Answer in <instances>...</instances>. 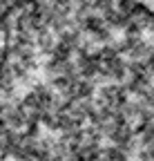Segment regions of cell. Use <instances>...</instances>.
Here are the masks:
<instances>
[{
	"instance_id": "6da1fadb",
	"label": "cell",
	"mask_w": 154,
	"mask_h": 161,
	"mask_svg": "<svg viewBox=\"0 0 154 161\" xmlns=\"http://www.w3.org/2000/svg\"><path fill=\"white\" fill-rule=\"evenodd\" d=\"M11 3H13V0H0V31H3V20H5V14H7Z\"/></svg>"
}]
</instances>
